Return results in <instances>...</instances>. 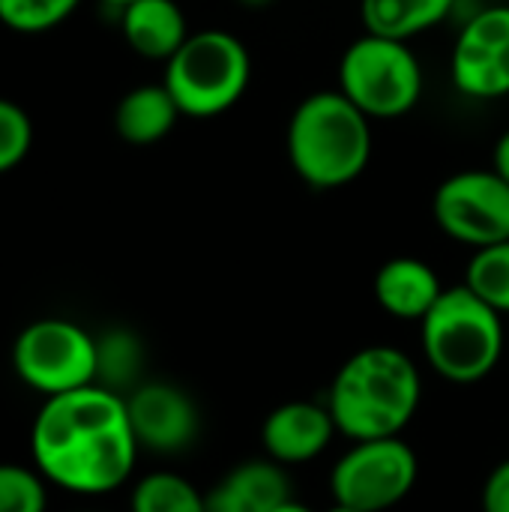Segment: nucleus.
Wrapping results in <instances>:
<instances>
[{
    "label": "nucleus",
    "instance_id": "8",
    "mask_svg": "<svg viewBox=\"0 0 509 512\" xmlns=\"http://www.w3.org/2000/svg\"><path fill=\"white\" fill-rule=\"evenodd\" d=\"M420 459L402 438L351 444L330 471V495L357 512L399 507L417 486Z\"/></svg>",
    "mask_w": 509,
    "mask_h": 512
},
{
    "label": "nucleus",
    "instance_id": "28",
    "mask_svg": "<svg viewBox=\"0 0 509 512\" xmlns=\"http://www.w3.org/2000/svg\"><path fill=\"white\" fill-rule=\"evenodd\" d=\"M105 3H114V6H120V9H123V6H129L132 0H105Z\"/></svg>",
    "mask_w": 509,
    "mask_h": 512
},
{
    "label": "nucleus",
    "instance_id": "20",
    "mask_svg": "<svg viewBox=\"0 0 509 512\" xmlns=\"http://www.w3.org/2000/svg\"><path fill=\"white\" fill-rule=\"evenodd\" d=\"M462 285L498 315H509V240L477 249L465 267Z\"/></svg>",
    "mask_w": 509,
    "mask_h": 512
},
{
    "label": "nucleus",
    "instance_id": "29",
    "mask_svg": "<svg viewBox=\"0 0 509 512\" xmlns=\"http://www.w3.org/2000/svg\"><path fill=\"white\" fill-rule=\"evenodd\" d=\"M240 3H249V6H264L267 0H240Z\"/></svg>",
    "mask_w": 509,
    "mask_h": 512
},
{
    "label": "nucleus",
    "instance_id": "14",
    "mask_svg": "<svg viewBox=\"0 0 509 512\" xmlns=\"http://www.w3.org/2000/svg\"><path fill=\"white\" fill-rule=\"evenodd\" d=\"M291 498L288 471L264 456L234 465L207 492V512H276Z\"/></svg>",
    "mask_w": 509,
    "mask_h": 512
},
{
    "label": "nucleus",
    "instance_id": "27",
    "mask_svg": "<svg viewBox=\"0 0 509 512\" xmlns=\"http://www.w3.org/2000/svg\"><path fill=\"white\" fill-rule=\"evenodd\" d=\"M324 512H357V510H354V507H345V504H336V501H333V504H330V507H327Z\"/></svg>",
    "mask_w": 509,
    "mask_h": 512
},
{
    "label": "nucleus",
    "instance_id": "19",
    "mask_svg": "<svg viewBox=\"0 0 509 512\" xmlns=\"http://www.w3.org/2000/svg\"><path fill=\"white\" fill-rule=\"evenodd\" d=\"M129 512H207V492L183 474L150 471L132 486Z\"/></svg>",
    "mask_w": 509,
    "mask_h": 512
},
{
    "label": "nucleus",
    "instance_id": "17",
    "mask_svg": "<svg viewBox=\"0 0 509 512\" xmlns=\"http://www.w3.org/2000/svg\"><path fill=\"white\" fill-rule=\"evenodd\" d=\"M456 0H360L366 33L408 42L423 30L441 24Z\"/></svg>",
    "mask_w": 509,
    "mask_h": 512
},
{
    "label": "nucleus",
    "instance_id": "10",
    "mask_svg": "<svg viewBox=\"0 0 509 512\" xmlns=\"http://www.w3.org/2000/svg\"><path fill=\"white\" fill-rule=\"evenodd\" d=\"M453 81L465 96L501 99L509 93V6L477 12L453 48Z\"/></svg>",
    "mask_w": 509,
    "mask_h": 512
},
{
    "label": "nucleus",
    "instance_id": "3",
    "mask_svg": "<svg viewBox=\"0 0 509 512\" xmlns=\"http://www.w3.org/2000/svg\"><path fill=\"white\" fill-rule=\"evenodd\" d=\"M288 159L312 189L354 183L372 159L369 117L339 90L306 96L288 123Z\"/></svg>",
    "mask_w": 509,
    "mask_h": 512
},
{
    "label": "nucleus",
    "instance_id": "7",
    "mask_svg": "<svg viewBox=\"0 0 509 512\" xmlns=\"http://www.w3.org/2000/svg\"><path fill=\"white\" fill-rule=\"evenodd\" d=\"M12 369L42 399L75 393L96 384V336L69 318L30 321L15 336Z\"/></svg>",
    "mask_w": 509,
    "mask_h": 512
},
{
    "label": "nucleus",
    "instance_id": "24",
    "mask_svg": "<svg viewBox=\"0 0 509 512\" xmlns=\"http://www.w3.org/2000/svg\"><path fill=\"white\" fill-rule=\"evenodd\" d=\"M480 507L483 512H509V459L489 471L480 492Z\"/></svg>",
    "mask_w": 509,
    "mask_h": 512
},
{
    "label": "nucleus",
    "instance_id": "4",
    "mask_svg": "<svg viewBox=\"0 0 509 512\" xmlns=\"http://www.w3.org/2000/svg\"><path fill=\"white\" fill-rule=\"evenodd\" d=\"M507 345L504 315L465 285L447 288L420 321V348L429 369L459 387L486 381L501 366Z\"/></svg>",
    "mask_w": 509,
    "mask_h": 512
},
{
    "label": "nucleus",
    "instance_id": "21",
    "mask_svg": "<svg viewBox=\"0 0 509 512\" xmlns=\"http://www.w3.org/2000/svg\"><path fill=\"white\" fill-rule=\"evenodd\" d=\"M48 483L36 468L0 462V512H45Z\"/></svg>",
    "mask_w": 509,
    "mask_h": 512
},
{
    "label": "nucleus",
    "instance_id": "11",
    "mask_svg": "<svg viewBox=\"0 0 509 512\" xmlns=\"http://www.w3.org/2000/svg\"><path fill=\"white\" fill-rule=\"evenodd\" d=\"M129 423L141 450L177 456L201 435V414L195 399L168 381H144L126 396Z\"/></svg>",
    "mask_w": 509,
    "mask_h": 512
},
{
    "label": "nucleus",
    "instance_id": "15",
    "mask_svg": "<svg viewBox=\"0 0 509 512\" xmlns=\"http://www.w3.org/2000/svg\"><path fill=\"white\" fill-rule=\"evenodd\" d=\"M123 36L147 60H171L189 39L186 15L174 0H132L123 6Z\"/></svg>",
    "mask_w": 509,
    "mask_h": 512
},
{
    "label": "nucleus",
    "instance_id": "25",
    "mask_svg": "<svg viewBox=\"0 0 509 512\" xmlns=\"http://www.w3.org/2000/svg\"><path fill=\"white\" fill-rule=\"evenodd\" d=\"M492 171L501 174L509 183V132H504L495 144V153H492Z\"/></svg>",
    "mask_w": 509,
    "mask_h": 512
},
{
    "label": "nucleus",
    "instance_id": "13",
    "mask_svg": "<svg viewBox=\"0 0 509 512\" xmlns=\"http://www.w3.org/2000/svg\"><path fill=\"white\" fill-rule=\"evenodd\" d=\"M444 291L447 288H444L438 270L411 255H399V258H390L387 264H381L375 273V282H372L375 303L390 318L417 321V324L432 312V306L441 300Z\"/></svg>",
    "mask_w": 509,
    "mask_h": 512
},
{
    "label": "nucleus",
    "instance_id": "16",
    "mask_svg": "<svg viewBox=\"0 0 509 512\" xmlns=\"http://www.w3.org/2000/svg\"><path fill=\"white\" fill-rule=\"evenodd\" d=\"M180 117V108L165 84L132 87L114 111L117 135L132 147H150L162 141Z\"/></svg>",
    "mask_w": 509,
    "mask_h": 512
},
{
    "label": "nucleus",
    "instance_id": "1",
    "mask_svg": "<svg viewBox=\"0 0 509 512\" xmlns=\"http://www.w3.org/2000/svg\"><path fill=\"white\" fill-rule=\"evenodd\" d=\"M138 453L126 399L99 384L45 399L30 426L33 468L48 486L78 498L123 489Z\"/></svg>",
    "mask_w": 509,
    "mask_h": 512
},
{
    "label": "nucleus",
    "instance_id": "23",
    "mask_svg": "<svg viewBox=\"0 0 509 512\" xmlns=\"http://www.w3.org/2000/svg\"><path fill=\"white\" fill-rule=\"evenodd\" d=\"M33 144V123L21 105L0 99V174L18 168Z\"/></svg>",
    "mask_w": 509,
    "mask_h": 512
},
{
    "label": "nucleus",
    "instance_id": "22",
    "mask_svg": "<svg viewBox=\"0 0 509 512\" xmlns=\"http://www.w3.org/2000/svg\"><path fill=\"white\" fill-rule=\"evenodd\" d=\"M81 0H0V21L15 33H45L63 24Z\"/></svg>",
    "mask_w": 509,
    "mask_h": 512
},
{
    "label": "nucleus",
    "instance_id": "2",
    "mask_svg": "<svg viewBox=\"0 0 509 512\" xmlns=\"http://www.w3.org/2000/svg\"><path fill=\"white\" fill-rule=\"evenodd\" d=\"M423 402L417 363L393 345H369L351 354L327 390V408L351 444L402 438Z\"/></svg>",
    "mask_w": 509,
    "mask_h": 512
},
{
    "label": "nucleus",
    "instance_id": "18",
    "mask_svg": "<svg viewBox=\"0 0 509 512\" xmlns=\"http://www.w3.org/2000/svg\"><path fill=\"white\" fill-rule=\"evenodd\" d=\"M144 363L147 351L144 342L126 330V327H111L96 336V384L117 393L129 396L138 384H144Z\"/></svg>",
    "mask_w": 509,
    "mask_h": 512
},
{
    "label": "nucleus",
    "instance_id": "12",
    "mask_svg": "<svg viewBox=\"0 0 509 512\" xmlns=\"http://www.w3.org/2000/svg\"><path fill=\"white\" fill-rule=\"evenodd\" d=\"M339 435L327 402H285L273 408L261 423V447L267 459L282 468L309 465L327 453L333 438Z\"/></svg>",
    "mask_w": 509,
    "mask_h": 512
},
{
    "label": "nucleus",
    "instance_id": "5",
    "mask_svg": "<svg viewBox=\"0 0 509 512\" xmlns=\"http://www.w3.org/2000/svg\"><path fill=\"white\" fill-rule=\"evenodd\" d=\"M252 60L246 45L225 30L192 33L165 63L162 84L186 117H216L249 87Z\"/></svg>",
    "mask_w": 509,
    "mask_h": 512
},
{
    "label": "nucleus",
    "instance_id": "9",
    "mask_svg": "<svg viewBox=\"0 0 509 512\" xmlns=\"http://www.w3.org/2000/svg\"><path fill=\"white\" fill-rule=\"evenodd\" d=\"M435 225L456 243L477 249L509 240V183L492 168L447 177L432 198Z\"/></svg>",
    "mask_w": 509,
    "mask_h": 512
},
{
    "label": "nucleus",
    "instance_id": "6",
    "mask_svg": "<svg viewBox=\"0 0 509 512\" xmlns=\"http://www.w3.org/2000/svg\"><path fill=\"white\" fill-rule=\"evenodd\" d=\"M339 93H345L369 120L402 117L423 93L420 60L408 42L366 33L342 54Z\"/></svg>",
    "mask_w": 509,
    "mask_h": 512
},
{
    "label": "nucleus",
    "instance_id": "26",
    "mask_svg": "<svg viewBox=\"0 0 509 512\" xmlns=\"http://www.w3.org/2000/svg\"><path fill=\"white\" fill-rule=\"evenodd\" d=\"M276 512H315L312 510V507H306V504H300V501H294V498H291V501H288V504H282V507H279V510Z\"/></svg>",
    "mask_w": 509,
    "mask_h": 512
}]
</instances>
